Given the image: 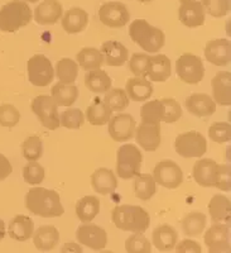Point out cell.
<instances>
[{"instance_id": "1", "label": "cell", "mask_w": 231, "mask_h": 253, "mask_svg": "<svg viewBox=\"0 0 231 253\" xmlns=\"http://www.w3.org/2000/svg\"><path fill=\"white\" fill-rule=\"evenodd\" d=\"M26 208L32 214L42 218H56L65 213L58 193L46 187L29 189L26 195Z\"/></svg>"}, {"instance_id": "2", "label": "cell", "mask_w": 231, "mask_h": 253, "mask_svg": "<svg viewBox=\"0 0 231 253\" xmlns=\"http://www.w3.org/2000/svg\"><path fill=\"white\" fill-rule=\"evenodd\" d=\"M112 219L117 229L131 233H144L151 224L149 213L138 205L115 207L112 211Z\"/></svg>"}, {"instance_id": "3", "label": "cell", "mask_w": 231, "mask_h": 253, "mask_svg": "<svg viewBox=\"0 0 231 253\" xmlns=\"http://www.w3.org/2000/svg\"><path fill=\"white\" fill-rule=\"evenodd\" d=\"M129 36L134 43L148 53H155L166 42V36L160 29L151 26L146 19H137L129 26Z\"/></svg>"}, {"instance_id": "4", "label": "cell", "mask_w": 231, "mask_h": 253, "mask_svg": "<svg viewBox=\"0 0 231 253\" xmlns=\"http://www.w3.org/2000/svg\"><path fill=\"white\" fill-rule=\"evenodd\" d=\"M33 13L23 0H13L0 8V31L13 33L31 23Z\"/></svg>"}, {"instance_id": "5", "label": "cell", "mask_w": 231, "mask_h": 253, "mask_svg": "<svg viewBox=\"0 0 231 253\" xmlns=\"http://www.w3.org/2000/svg\"><path fill=\"white\" fill-rule=\"evenodd\" d=\"M143 156L134 144H123L116 153V172L124 180L134 178L140 173Z\"/></svg>"}, {"instance_id": "6", "label": "cell", "mask_w": 231, "mask_h": 253, "mask_svg": "<svg viewBox=\"0 0 231 253\" xmlns=\"http://www.w3.org/2000/svg\"><path fill=\"white\" fill-rule=\"evenodd\" d=\"M32 112L37 115L40 124L46 126L47 129H57L60 124V115H58V107L54 103L53 98L48 95H38L37 98L32 100Z\"/></svg>"}, {"instance_id": "7", "label": "cell", "mask_w": 231, "mask_h": 253, "mask_svg": "<svg viewBox=\"0 0 231 253\" xmlns=\"http://www.w3.org/2000/svg\"><path fill=\"white\" fill-rule=\"evenodd\" d=\"M174 150L185 158L202 157L207 151V142L201 133L191 130L177 135L174 141Z\"/></svg>"}, {"instance_id": "8", "label": "cell", "mask_w": 231, "mask_h": 253, "mask_svg": "<svg viewBox=\"0 0 231 253\" xmlns=\"http://www.w3.org/2000/svg\"><path fill=\"white\" fill-rule=\"evenodd\" d=\"M176 71L183 83L196 85L201 83L205 76V67L202 60L192 53H183L176 62Z\"/></svg>"}, {"instance_id": "9", "label": "cell", "mask_w": 231, "mask_h": 253, "mask_svg": "<svg viewBox=\"0 0 231 253\" xmlns=\"http://www.w3.org/2000/svg\"><path fill=\"white\" fill-rule=\"evenodd\" d=\"M27 72L32 85L47 86L53 81L54 70L51 61L44 55H35L27 62Z\"/></svg>"}, {"instance_id": "10", "label": "cell", "mask_w": 231, "mask_h": 253, "mask_svg": "<svg viewBox=\"0 0 231 253\" xmlns=\"http://www.w3.org/2000/svg\"><path fill=\"white\" fill-rule=\"evenodd\" d=\"M153 178L158 185L166 189H177L183 182L182 169L178 166L177 162L163 160L154 167Z\"/></svg>"}, {"instance_id": "11", "label": "cell", "mask_w": 231, "mask_h": 253, "mask_svg": "<svg viewBox=\"0 0 231 253\" xmlns=\"http://www.w3.org/2000/svg\"><path fill=\"white\" fill-rule=\"evenodd\" d=\"M99 18L101 23L110 28H121L128 24L130 19V13L123 3L109 1L101 5L99 10Z\"/></svg>"}, {"instance_id": "12", "label": "cell", "mask_w": 231, "mask_h": 253, "mask_svg": "<svg viewBox=\"0 0 231 253\" xmlns=\"http://www.w3.org/2000/svg\"><path fill=\"white\" fill-rule=\"evenodd\" d=\"M203 241L210 253L230 252L229 225L225 223H214L205 233Z\"/></svg>"}, {"instance_id": "13", "label": "cell", "mask_w": 231, "mask_h": 253, "mask_svg": "<svg viewBox=\"0 0 231 253\" xmlns=\"http://www.w3.org/2000/svg\"><path fill=\"white\" fill-rule=\"evenodd\" d=\"M77 242L80 245L86 246L94 251H101L108 245V233L106 230L96 224H85L80 225L76 230Z\"/></svg>"}, {"instance_id": "14", "label": "cell", "mask_w": 231, "mask_h": 253, "mask_svg": "<svg viewBox=\"0 0 231 253\" xmlns=\"http://www.w3.org/2000/svg\"><path fill=\"white\" fill-rule=\"evenodd\" d=\"M137 123L130 114H117L109 121V134L114 141L126 142L135 134Z\"/></svg>"}, {"instance_id": "15", "label": "cell", "mask_w": 231, "mask_h": 253, "mask_svg": "<svg viewBox=\"0 0 231 253\" xmlns=\"http://www.w3.org/2000/svg\"><path fill=\"white\" fill-rule=\"evenodd\" d=\"M219 166L220 165L211 158L198 160L192 169V176H193L194 181L200 186L215 187L217 173H219Z\"/></svg>"}, {"instance_id": "16", "label": "cell", "mask_w": 231, "mask_h": 253, "mask_svg": "<svg viewBox=\"0 0 231 253\" xmlns=\"http://www.w3.org/2000/svg\"><path fill=\"white\" fill-rule=\"evenodd\" d=\"M135 138L143 150L153 152L160 144V123L142 122L135 128Z\"/></svg>"}, {"instance_id": "17", "label": "cell", "mask_w": 231, "mask_h": 253, "mask_svg": "<svg viewBox=\"0 0 231 253\" xmlns=\"http://www.w3.org/2000/svg\"><path fill=\"white\" fill-rule=\"evenodd\" d=\"M205 57L216 66H228L231 60L230 41L225 38L208 41L205 47Z\"/></svg>"}, {"instance_id": "18", "label": "cell", "mask_w": 231, "mask_h": 253, "mask_svg": "<svg viewBox=\"0 0 231 253\" xmlns=\"http://www.w3.org/2000/svg\"><path fill=\"white\" fill-rule=\"evenodd\" d=\"M205 8L200 1H185L181 3L178 9V17L181 23L189 28H196L205 23Z\"/></svg>"}, {"instance_id": "19", "label": "cell", "mask_w": 231, "mask_h": 253, "mask_svg": "<svg viewBox=\"0 0 231 253\" xmlns=\"http://www.w3.org/2000/svg\"><path fill=\"white\" fill-rule=\"evenodd\" d=\"M185 105L192 115H196L198 118L211 117L216 112V103L207 94L196 92V94L190 95L189 98L186 99Z\"/></svg>"}, {"instance_id": "20", "label": "cell", "mask_w": 231, "mask_h": 253, "mask_svg": "<svg viewBox=\"0 0 231 253\" xmlns=\"http://www.w3.org/2000/svg\"><path fill=\"white\" fill-rule=\"evenodd\" d=\"M62 4L57 0H44L35 9V20L40 26H52L62 17Z\"/></svg>"}, {"instance_id": "21", "label": "cell", "mask_w": 231, "mask_h": 253, "mask_svg": "<svg viewBox=\"0 0 231 253\" xmlns=\"http://www.w3.org/2000/svg\"><path fill=\"white\" fill-rule=\"evenodd\" d=\"M91 185L92 189L100 195H109L116 190L117 178L112 170L101 167L91 175Z\"/></svg>"}, {"instance_id": "22", "label": "cell", "mask_w": 231, "mask_h": 253, "mask_svg": "<svg viewBox=\"0 0 231 253\" xmlns=\"http://www.w3.org/2000/svg\"><path fill=\"white\" fill-rule=\"evenodd\" d=\"M231 74L230 72H219L215 75L211 81L212 94H214L215 103L229 107L231 104Z\"/></svg>"}, {"instance_id": "23", "label": "cell", "mask_w": 231, "mask_h": 253, "mask_svg": "<svg viewBox=\"0 0 231 253\" xmlns=\"http://www.w3.org/2000/svg\"><path fill=\"white\" fill-rule=\"evenodd\" d=\"M35 233V221L27 215H17L9 221L8 234L17 242H26Z\"/></svg>"}, {"instance_id": "24", "label": "cell", "mask_w": 231, "mask_h": 253, "mask_svg": "<svg viewBox=\"0 0 231 253\" xmlns=\"http://www.w3.org/2000/svg\"><path fill=\"white\" fill-rule=\"evenodd\" d=\"M89 24V15L82 8L74 6L65 13L62 18V28L69 35L80 33Z\"/></svg>"}, {"instance_id": "25", "label": "cell", "mask_w": 231, "mask_h": 253, "mask_svg": "<svg viewBox=\"0 0 231 253\" xmlns=\"http://www.w3.org/2000/svg\"><path fill=\"white\" fill-rule=\"evenodd\" d=\"M172 72L171 60L166 55L149 56L147 76L155 83H164L169 79Z\"/></svg>"}, {"instance_id": "26", "label": "cell", "mask_w": 231, "mask_h": 253, "mask_svg": "<svg viewBox=\"0 0 231 253\" xmlns=\"http://www.w3.org/2000/svg\"><path fill=\"white\" fill-rule=\"evenodd\" d=\"M100 51L108 66H123L128 61V48L117 41H108L103 43Z\"/></svg>"}, {"instance_id": "27", "label": "cell", "mask_w": 231, "mask_h": 253, "mask_svg": "<svg viewBox=\"0 0 231 253\" xmlns=\"http://www.w3.org/2000/svg\"><path fill=\"white\" fill-rule=\"evenodd\" d=\"M33 243L39 251H52L60 242V232L53 225H42L33 233Z\"/></svg>"}, {"instance_id": "28", "label": "cell", "mask_w": 231, "mask_h": 253, "mask_svg": "<svg viewBox=\"0 0 231 253\" xmlns=\"http://www.w3.org/2000/svg\"><path fill=\"white\" fill-rule=\"evenodd\" d=\"M152 238H153V245L157 250L167 252L174 250L178 242V233L172 225L162 224L153 230Z\"/></svg>"}, {"instance_id": "29", "label": "cell", "mask_w": 231, "mask_h": 253, "mask_svg": "<svg viewBox=\"0 0 231 253\" xmlns=\"http://www.w3.org/2000/svg\"><path fill=\"white\" fill-rule=\"evenodd\" d=\"M128 98L133 101H147L153 95V85L146 78L128 79L125 85Z\"/></svg>"}, {"instance_id": "30", "label": "cell", "mask_w": 231, "mask_h": 253, "mask_svg": "<svg viewBox=\"0 0 231 253\" xmlns=\"http://www.w3.org/2000/svg\"><path fill=\"white\" fill-rule=\"evenodd\" d=\"M231 205L225 195H215L208 203V213L214 223H230Z\"/></svg>"}, {"instance_id": "31", "label": "cell", "mask_w": 231, "mask_h": 253, "mask_svg": "<svg viewBox=\"0 0 231 253\" xmlns=\"http://www.w3.org/2000/svg\"><path fill=\"white\" fill-rule=\"evenodd\" d=\"M100 213V200L94 195L83 196L76 204L77 218L82 223H90Z\"/></svg>"}, {"instance_id": "32", "label": "cell", "mask_w": 231, "mask_h": 253, "mask_svg": "<svg viewBox=\"0 0 231 253\" xmlns=\"http://www.w3.org/2000/svg\"><path fill=\"white\" fill-rule=\"evenodd\" d=\"M85 86L95 94H103L112 89V79L104 70H91L85 75Z\"/></svg>"}, {"instance_id": "33", "label": "cell", "mask_w": 231, "mask_h": 253, "mask_svg": "<svg viewBox=\"0 0 231 253\" xmlns=\"http://www.w3.org/2000/svg\"><path fill=\"white\" fill-rule=\"evenodd\" d=\"M112 114L113 110L99 98L94 99V103L86 110V118L92 126H105L112 118Z\"/></svg>"}, {"instance_id": "34", "label": "cell", "mask_w": 231, "mask_h": 253, "mask_svg": "<svg viewBox=\"0 0 231 253\" xmlns=\"http://www.w3.org/2000/svg\"><path fill=\"white\" fill-rule=\"evenodd\" d=\"M51 94L57 107H71L78 98V89L75 85L58 83L53 85Z\"/></svg>"}, {"instance_id": "35", "label": "cell", "mask_w": 231, "mask_h": 253, "mask_svg": "<svg viewBox=\"0 0 231 253\" xmlns=\"http://www.w3.org/2000/svg\"><path fill=\"white\" fill-rule=\"evenodd\" d=\"M77 62L86 71L101 69L104 63V56L100 49L94 48V47H85L81 49L76 56Z\"/></svg>"}, {"instance_id": "36", "label": "cell", "mask_w": 231, "mask_h": 253, "mask_svg": "<svg viewBox=\"0 0 231 253\" xmlns=\"http://www.w3.org/2000/svg\"><path fill=\"white\" fill-rule=\"evenodd\" d=\"M135 196L140 200H149L157 193V182L154 181L153 176L149 173H139L135 176L134 181Z\"/></svg>"}, {"instance_id": "37", "label": "cell", "mask_w": 231, "mask_h": 253, "mask_svg": "<svg viewBox=\"0 0 231 253\" xmlns=\"http://www.w3.org/2000/svg\"><path fill=\"white\" fill-rule=\"evenodd\" d=\"M207 218L201 211H191L182 219L183 233L189 237H198L206 227Z\"/></svg>"}, {"instance_id": "38", "label": "cell", "mask_w": 231, "mask_h": 253, "mask_svg": "<svg viewBox=\"0 0 231 253\" xmlns=\"http://www.w3.org/2000/svg\"><path fill=\"white\" fill-rule=\"evenodd\" d=\"M56 75L60 83L74 85L78 76V65L71 58H61L56 65Z\"/></svg>"}, {"instance_id": "39", "label": "cell", "mask_w": 231, "mask_h": 253, "mask_svg": "<svg viewBox=\"0 0 231 253\" xmlns=\"http://www.w3.org/2000/svg\"><path fill=\"white\" fill-rule=\"evenodd\" d=\"M104 103L108 105L113 112H123L129 105V98L124 89H109L106 91Z\"/></svg>"}, {"instance_id": "40", "label": "cell", "mask_w": 231, "mask_h": 253, "mask_svg": "<svg viewBox=\"0 0 231 253\" xmlns=\"http://www.w3.org/2000/svg\"><path fill=\"white\" fill-rule=\"evenodd\" d=\"M22 153L28 162L38 161L43 155V142L38 135H31L22 144Z\"/></svg>"}, {"instance_id": "41", "label": "cell", "mask_w": 231, "mask_h": 253, "mask_svg": "<svg viewBox=\"0 0 231 253\" xmlns=\"http://www.w3.org/2000/svg\"><path fill=\"white\" fill-rule=\"evenodd\" d=\"M142 122L160 123L163 121V104L162 100H152L146 103L140 109Z\"/></svg>"}, {"instance_id": "42", "label": "cell", "mask_w": 231, "mask_h": 253, "mask_svg": "<svg viewBox=\"0 0 231 253\" xmlns=\"http://www.w3.org/2000/svg\"><path fill=\"white\" fill-rule=\"evenodd\" d=\"M85 123V115L78 108H69L62 112L60 117V124L69 129H78Z\"/></svg>"}, {"instance_id": "43", "label": "cell", "mask_w": 231, "mask_h": 253, "mask_svg": "<svg viewBox=\"0 0 231 253\" xmlns=\"http://www.w3.org/2000/svg\"><path fill=\"white\" fill-rule=\"evenodd\" d=\"M125 250L128 253H151L152 245L143 233H134L125 241Z\"/></svg>"}, {"instance_id": "44", "label": "cell", "mask_w": 231, "mask_h": 253, "mask_svg": "<svg viewBox=\"0 0 231 253\" xmlns=\"http://www.w3.org/2000/svg\"><path fill=\"white\" fill-rule=\"evenodd\" d=\"M46 171L37 161H32L23 167V178L28 185H39L43 182Z\"/></svg>"}, {"instance_id": "45", "label": "cell", "mask_w": 231, "mask_h": 253, "mask_svg": "<svg viewBox=\"0 0 231 253\" xmlns=\"http://www.w3.org/2000/svg\"><path fill=\"white\" fill-rule=\"evenodd\" d=\"M163 104V121L166 123H176L182 117V108L173 98L160 99Z\"/></svg>"}, {"instance_id": "46", "label": "cell", "mask_w": 231, "mask_h": 253, "mask_svg": "<svg viewBox=\"0 0 231 253\" xmlns=\"http://www.w3.org/2000/svg\"><path fill=\"white\" fill-rule=\"evenodd\" d=\"M208 135L214 142L219 144L230 142L231 139V126L226 122H217L208 128Z\"/></svg>"}, {"instance_id": "47", "label": "cell", "mask_w": 231, "mask_h": 253, "mask_svg": "<svg viewBox=\"0 0 231 253\" xmlns=\"http://www.w3.org/2000/svg\"><path fill=\"white\" fill-rule=\"evenodd\" d=\"M20 121V112L12 104L0 105V126L13 128Z\"/></svg>"}, {"instance_id": "48", "label": "cell", "mask_w": 231, "mask_h": 253, "mask_svg": "<svg viewBox=\"0 0 231 253\" xmlns=\"http://www.w3.org/2000/svg\"><path fill=\"white\" fill-rule=\"evenodd\" d=\"M205 12L215 18H223L230 12V0H203Z\"/></svg>"}, {"instance_id": "49", "label": "cell", "mask_w": 231, "mask_h": 253, "mask_svg": "<svg viewBox=\"0 0 231 253\" xmlns=\"http://www.w3.org/2000/svg\"><path fill=\"white\" fill-rule=\"evenodd\" d=\"M149 56L147 53H134L129 61V69L137 78H147Z\"/></svg>"}, {"instance_id": "50", "label": "cell", "mask_w": 231, "mask_h": 253, "mask_svg": "<svg viewBox=\"0 0 231 253\" xmlns=\"http://www.w3.org/2000/svg\"><path fill=\"white\" fill-rule=\"evenodd\" d=\"M230 182H231L230 166H228V165H220L215 187H217V189L221 190V191H230L231 189Z\"/></svg>"}, {"instance_id": "51", "label": "cell", "mask_w": 231, "mask_h": 253, "mask_svg": "<svg viewBox=\"0 0 231 253\" xmlns=\"http://www.w3.org/2000/svg\"><path fill=\"white\" fill-rule=\"evenodd\" d=\"M174 248L180 253H201V251H202L201 246L197 242L191 241V239H183L181 243H178L177 247Z\"/></svg>"}, {"instance_id": "52", "label": "cell", "mask_w": 231, "mask_h": 253, "mask_svg": "<svg viewBox=\"0 0 231 253\" xmlns=\"http://www.w3.org/2000/svg\"><path fill=\"white\" fill-rule=\"evenodd\" d=\"M12 172V164L9 162V160L3 155V153H0V181H4Z\"/></svg>"}, {"instance_id": "53", "label": "cell", "mask_w": 231, "mask_h": 253, "mask_svg": "<svg viewBox=\"0 0 231 253\" xmlns=\"http://www.w3.org/2000/svg\"><path fill=\"white\" fill-rule=\"evenodd\" d=\"M61 251L62 252H82V247L74 243V242H69Z\"/></svg>"}, {"instance_id": "54", "label": "cell", "mask_w": 231, "mask_h": 253, "mask_svg": "<svg viewBox=\"0 0 231 253\" xmlns=\"http://www.w3.org/2000/svg\"><path fill=\"white\" fill-rule=\"evenodd\" d=\"M6 236V228L5 223H4L3 219H0V242L3 241Z\"/></svg>"}, {"instance_id": "55", "label": "cell", "mask_w": 231, "mask_h": 253, "mask_svg": "<svg viewBox=\"0 0 231 253\" xmlns=\"http://www.w3.org/2000/svg\"><path fill=\"white\" fill-rule=\"evenodd\" d=\"M181 3H185V1H191V0H180ZM193 1H200V3H202L203 0H193Z\"/></svg>"}, {"instance_id": "56", "label": "cell", "mask_w": 231, "mask_h": 253, "mask_svg": "<svg viewBox=\"0 0 231 253\" xmlns=\"http://www.w3.org/2000/svg\"><path fill=\"white\" fill-rule=\"evenodd\" d=\"M23 1H26V3L27 1H28V3H37L38 0H23Z\"/></svg>"}, {"instance_id": "57", "label": "cell", "mask_w": 231, "mask_h": 253, "mask_svg": "<svg viewBox=\"0 0 231 253\" xmlns=\"http://www.w3.org/2000/svg\"><path fill=\"white\" fill-rule=\"evenodd\" d=\"M140 3H149V1H153V0H138Z\"/></svg>"}]
</instances>
